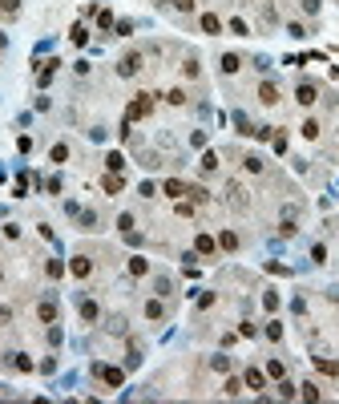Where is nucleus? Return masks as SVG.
Here are the masks:
<instances>
[{"label":"nucleus","instance_id":"1","mask_svg":"<svg viewBox=\"0 0 339 404\" xmlns=\"http://www.w3.org/2000/svg\"><path fill=\"white\" fill-rule=\"evenodd\" d=\"M154 114V93H137L133 101H129V110H125V121H142V117Z\"/></svg>","mask_w":339,"mask_h":404},{"label":"nucleus","instance_id":"2","mask_svg":"<svg viewBox=\"0 0 339 404\" xmlns=\"http://www.w3.org/2000/svg\"><path fill=\"white\" fill-rule=\"evenodd\" d=\"M137 69H142V53H125L117 61V77H133Z\"/></svg>","mask_w":339,"mask_h":404},{"label":"nucleus","instance_id":"3","mask_svg":"<svg viewBox=\"0 0 339 404\" xmlns=\"http://www.w3.org/2000/svg\"><path fill=\"white\" fill-rule=\"evenodd\" d=\"M93 372H97L109 388H121V384H125V372H121V368H101V364H93Z\"/></svg>","mask_w":339,"mask_h":404},{"label":"nucleus","instance_id":"4","mask_svg":"<svg viewBox=\"0 0 339 404\" xmlns=\"http://www.w3.org/2000/svg\"><path fill=\"white\" fill-rule=\"evenodd\" d=\"M259 101H263V105H279V85H275V81H263V85H259Z\"/></svg>","mask_w":339,"mask_h":404},{"label":"nucleus","instance_id":"5","mask_svg":"<svg viewBox=\"0 0 339 404\" xmlns=\"http://www.w3.org/2000/svg\"><path fill=\"white\" fill-rule=\"evenodd\" d=\"M37 315H41V324H56V299H41Z\"/></svg>","mask_w":339,"mask_h":404},{"label":"nucleus","instance_id":"6","mask_svg":"<svg viewBox=\"0 0 339 404\" xmlns=\"http://www.w3.org/2000/svg\"><path fill=\"white\" fill-rule=\"evenodd\" d=\"M295 97H299V105H315V101H319V89H315V85H311V81H303V85H299V93H295Z\"/></svg>","mask_w":339,"mask_h":404},{"label":"nucleus","instance_id":"7","mask_svg":"<svg viewBox=\"0 0 339 404\" xmlns=\"http://www.w3.org/2000/svg\"><path fill=\"white\" fill-rule=\"evenodd\" d=\"M101 190H105V194H121V190H125V178H121V174H105V178H101Z\"/></svg>","mask_w":339,"mask_h":404},{"label":"nucleus","instance_id":"8","mask_svg":"<svg viewBox=\"0 0 339 404\" xmlns=\"http://www.w3.org/2000/svg\"><path fill=\"white\" fill-rule=\"evenodd\" d=\"M69 271H73V275H77V279H85V275H89V271H93V263H89V259H85V255H77V259H73V263H69Z\"/></svg>","mask_w":339,"mask_h":404},{"label":"nucleus","instance_id":"9","mask_svg":"<svg viewBox=\"0 0 339 404\" xmlns=\"http://www.w3.org/2000/svg\"><path fill=\"white\" fill-rule=\"evenodd\" d=\"M202 33H210V37H214V33H222V20H218L214 12H206V16H202Z\"/></svg>","mask_w":339,"mask_h":404},{"label":"nucleus","instance_id":"10","mask_svg":"<svg viewBox=\"0 0 339 404\" xmlns=\"http://www.w3.org/2000/svg\"><path fill=\"white\" fill-rule=\"evenodd\" d=\"M129 275H137V279H142V275H150V263H146L142 255H133V259H129Z\"/></svg>","mask_w":339,"mask_h":404},{"label":"nucleus","instance_id":"11","mask_svg":"<svg viewBox=\"0 0 339 404\" xmlns=\"http://www.w3.org/2000/svg\"><path fill=\"white\" fill-rule=\"evenodd\" d=\"M162 315H166V303L162 299H150L146 303V319H162Z\"/></svg>","mask_w":339,"mask_h":404},{"label":"nucleus","instance_id":"12","mask_svg":"<svg viewBox=\"0 0 339 404\" xmlns=\"http://www.w3.org/2000/svg\"><path fill=\"white\" fill-rule=\"evenodd\" d=\"M263 384H267V376H263L259 368H246V388H255V392H259Z\"/></svg>","mask_w":339,"mask_h":404},{"label":"nucleus","instance_id":"13","mask_svg":"<svg viewBox=\"0 0 339 404\" xmlns=\"http://www.w3.org/2000/svg\"><path fill=\"white\" fill-rule=\"evenodd\" d=\"M162 190H166L170 198H186V182H178V178H170V182L162 186Z\"/></svg>","mask_w":339,"mask_h":404},{"label":"nucleus","instance_id":"14","mask_svg":"<svg viewBox=\"0 0 339 404\" xmlns=\"http://www.w3.org/2000/svg\"><path fill=\"white\" fill-rule=\"evenodd\" d=\"M218 247H222V251H238V234L222 231V234H218Z\"/></svg>","mask_w":339,"mask_h":404},{"label":"nucleus","instance_id":"15","mask_svg":"<svg viewBox=\"0 0 339 404\" xmlns=\"http://www.w3.org/2000/svg\"><path fill=\"white\" fill-rule=\"evenodd\" d=\"M97 315H101V311H97V303H93V299H81V319H89V324H93Z\"/></svg>","mask_w":339,"mask_h":404},{"label":"nucleus","instance_id":"16","mask_svg":"<svg viewBox=\"0 0 339 404\" xmlns=\"http://www.w3.org/2000/svg\"><path fill=\"white\" fill-rule=\"evenodd\" d=\"M238 69H242V57H238V53H226L222 57V73H238Z\"/></svg>","mask_w":339,"mask_h":404},{"label":"nucleus","instance_id":"17","mask_svg":"<svg viewBox=\"0 0 339 404\" xmlns=\"http://www.w3.org/2000/svg\"><path fill=\"white\" fill-rule=\"evenodd\" d=\"M45 275H49V279H61V275H65V263H61V259H49V263H45Z\"/></svg>","mask_w":339,"mask_h":404},{"label":"nucleus","instance_id":"18","mask_svg":"<svg viewBox=\"0 0 339 404\" xmlns=\"http://www.w3.org/2000/svg\"><path fill=\"white\" fill-rule=\"evenodd\" d=\"M186 194H190V202H206V198H210L206 186H186Z\"/></svg>","mask_w":339,"mask_h":404},{"label":"nucleus","instance_id":"19","mask_svg":"<svg viewBox=\"0 0 339 404\" xmlns=\"http://www.w3.org/2000/svg\"><path fill=\"white\" fill-rule=\"evenodd\" d=\"M194 247H198V255H214V238H210V234H198Z\"/></svg>","mask_w":339,"mask_h":404},{"label":"nucleus","instance_id":"20","mask_svg":"<svg viewBox=\"0 0 339 404\" xmlns=\"http://www.w3.org/2000/svg\"><path fill=\"white\" fill-rule=\"evenodd\" d=\"M8 364H12V368H20V372H29V368H33V360H29V356H20V352H12V356H8Z\"/></svg>","mask_w":339,"mask_h":404},{"label":"nucleus","instance_id":"21","mask_svg":"<svg viewBox=\"0 0 339 404\" xmlns=\"http://www.w3.org/2000/svg\"><path fill=\"white\" fill-rule=\"evenodd\" d=\"M315 368H319L323 376H339V364H331V360H319V356H315Z\"/></svg>","mask_w":339,"mask_h":404},{"label":"nucleus","instance_id":"22","mask_svg":"<svg viewBox=\"0 0 339 404\" xmlns=\"http://www.w3.org/2000/svg\"><path fill=\"white\" fill-rule=\"evenodd\" d=\"M105 166H109V174H121V170H125V158H121V154H109Z\"/></svg>","mask_w":339,"mask_h":404},{"label":"nucleus","instance_id":"23","mask_svg":"<svg viewBox=\"0 0 339 404\" xmlns=\"http://www.w3.org/2000/svg\"><path fill=\"white\" fill-rule=\"evenodd\" d=\"M202 170H218V154H214V150L202 154Z\"/></svg>","mask_w":339,"mask_h":404},{"label":"nucleus","instance_id":"24","mask_svg":"<svg viewBox=\"0 0 339 404\" xmlns=\"http://www.w3.org/2000/svg\"><path fill=\"white\" fill-rule=\"evenodd\" d=\"M279 396H282V400H291V396H295V384H291V380H282V376H279Z\"/></svg>","mask_w":339,"mask_h":404},{"label":"nucleus","instance_id":"25","mask_svg":"<svg viewBox=\"0 0 339 404\" xmlns=\"http://www.w3.org/2000/svg\"><path fill=\"white\" fill-rule=\"evenodd\" d=\"M81 227L93 231V227H97V214H93V210H81Z\"/></svg>","mask_w":339,"mask_h":404},{"label":"nucleus","instance_id":"26","mask_svg":"<svg viewBox=\"0 0 339 404\" xmlns=\"http://www.w3.org/2000/svg\"><path fill=\"white\" fill-rule=\"evenodd\" d=\"M65 158H69V146H65V142H56V146H53V162H65Z\"/></svg>","mask_w":339,"mask_h":404},{"label":"nucleus","instance_id":"27","mask_svg":"<svg viewBox=\"0 0 339 404\" xmlns=\"http://www.w3.org/2000/svg\"><path fill=\"white\" fill-rule=\"evenodd\" d=\"M109 332H113V336H121V332H125V319H121V315H109Z\"/></svg>","mask_w":339,"mask_h":404},{"label":"nucleus","instance_id":"28","mask_svg":"<svg viewBox=\"0 0 339 404\" xmlns=\"http://www.w3.org/2000/svg\"><path fill=\"white\" fill-rule=\"evenodd\" d=\"M154 287H158V295H170V291H174V283H170L166 275H158V283H154Z\"/></svg>","mask_w":339,"mask_h":404},{"label":"nucleus","instance_id":"29","mask_svg":"<svg viewBox=\"0 0 339 404\" xmlns=\"http://www.w3.org/2000/svg\"><path fill=\"white\" fill-rule=\"evenodd\" d=\"M85 41H89V33H85V24H77L73 29V45H85Z\"/></svg>","mask_w":339,"mask_h":404},{"label":"nucleus","instance_id":"30","mask_svg":"<svg viewBox=\"0 0 339 404\" xmlns=\"http://www.w3.org/2000/svg\"><path fill=\"white\" fill-rule=\"evenodd\" d=\"M303 138H319V121H303Z\"/></svg>","mask_w":339,"mask_h":404},{"label":"nucleus","instance_id":"31","mask_svg":"<svg viewBox=\"0 0 339 404\" xmlns=\"http://www.w3.org/2000/svg\"><path fill=\"white\" fill-rule=\"evenodd\" d=\"M263 307H267V311H275V307H279V295H275V291H267V295H263Z\"/></svg>","mask_w":339,"mask_h":404},{"label":"nucleus","instance_id":"32","mask_svg":"<svg viewBox=\"0 0 339 404\" xmlns=\"http://www.w3.org/2000/svg\"><path fill=\"white\" fill-rule=\"evenodd\" d=\"M299 396H303V400H319V388H315V384H303V392H299Z\"/></svg>","mask_w":339,"mask_h":404},{"label":"nucleus","instance_id":"33","mask_svg":"<svg viewBox=\"0 0 339 404\" xmlns=\"http://www.w3.org/2000/svg\"><path fill=\"white\" fill-rule=\"evenodd\" d=\"M117 231H121V234L133 231V214H121V219H117Z\"/></svg>","mask_w":339,"mask_h":404},{"label":"nucleus","instance_id":"34","mask_svg":"<svg viewBox=\"0 0 339 404\" xmlns=\"http://www.w3.org/2000/svg\"><path fill=\"white\" fill-rule=\"evenodd\" d=\"M166 101H170V105H182V101H186V93H182V89H170Z\"/></svg>","mask_w":339,"mask_h":404},{"label":"nucleus","instance_id":"35","mask_svg":"<svg viewBox=\"0 0 339 404\" xmlns=\"http://www.w3.org/2000/svg\"><path fill=\"white\" fill-rule=\"evenodd\" d=\"M282 372H287V368H282V364H279V360H271V364H267V376H275V380H279V376H282Z\"/></svg>","mask_w":339,"mask_h":404},{"label":"nucleus","instance_id":"36","mask_svg":"<svg viewBox=\"0 0 339 404\" xmlns=\"http://www.w3.org/2000/svg\"><path fill=\"white\" fill-rule=\"evenodd\" d=\"M230 33H238V37H246V20H238V16H234V20H230Z\"/></svg>","mask_w":339,"mask_h":404},{"label":"nucleus","instance_id":"37","mask_svg":"<svg viewBox=\"0 0 339 404\" xmlns=\"http://www.w3.org/2000/svg\"><path fill=\"white\" fill-rule=\"evenodd\" d=\"M242 392V380H226V396H238Z\"/></svg>","mask_w":339,"mask_h":404},{"label":"nucleus","instance_id":"38","mask_svg":"<svg viewBox=\"0 0 339 404\" xmlns=\"http://www.w3.org/2000/svg\"><path fill=\"white\" fill-rule=\"evenodd\" d=\"M97 24H101V29H113V12H97Z\"/></svg>","mask_w":339,"mask_h":404},{"label":"nucleus","instance_id":"39","mask_svg":"<svg viewBox=\"0 0 339 404\" xmlns=\"http://www.w3.org/2000/svg\"><path fill=\"white\" fill-rule=\"evenodd\" d=\"M267 336H271V340H282V324H267Z\"/></svg>","mask_w":339,"mask_h":404},{"label":"nucleus","instance_id":"40","mask_svg":"<svg viewBox=\"0 0 339 404\" xmlns=\"http://www.w3.org/2000/svg\"><path fill=\"white\" fill-rule=\"evenodd\" d=\"M230 368V356H214V372H226Z\"/></svg>","mask_w":339,"mask_h":404},{"label":"nucleus","instance_id":"41","mask_svg":"<svg viewBox=\"0 0 339 404\" xmlns=\"http://www.w3.org/2000/svg\"><path fill=\"white\" fill-rule=\"evenodd\" d=\"M174 8L178 12H194V0H174Z\"/></svg>","mask_w":339,"mask_h":404},{"label":"nucleus","instance_id":"42","mask_svg":"<svg viewBox=\"0 0 339 404\" xmlns=\"http://www.w3.org/2000/svg\"><path fill=\"white\" fill-rule=\"evenodd\" d=\"M12 324V307H0V328H8Z\"/></svg>","mask_w":339,"mask_h":404},{"label":"nucleus","instance_id":"43","mask_svg":"<svg viewBox=\"0 0 339 404\" xmlns=\"http://www.w3.org/2000/svg\"><path fill=\"white\" fill-rule=\"evenodd\" d=\"M0 8L4 12H20V0H0Z\"/></svg>","mask_w":339,"mask_h":404}]
</instances>
